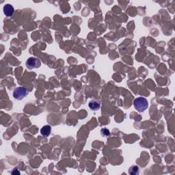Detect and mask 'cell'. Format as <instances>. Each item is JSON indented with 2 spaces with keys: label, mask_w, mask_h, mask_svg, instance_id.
<instances>
[{
  "label": "cell",
  "mask_w": 175,
  "mask_h": 175,
  "mask_svg": "<svg viewBox=\"0 0 175 175\" xmlns=\"http://www.w3.org/2000/svg\"><path fill=\"white\" fill-rule=\"evenodd\" d=\"M28 94V92L25 88L18 87L13 91V97L17 100H22Z\"/></svg>",
  "instance_id": "2"
},
{
  "label": "cell",
  "mask_w": 175,
  "mask_h": 175,
  "mask_svg": "<svg viewBox=\"0 0 175 175\" xmlns=\"http://www.w3.org/2000/svg\"><path fill=\"white\" fill-rule=\"evenodd\" d=\"M88 105H89V107H90V108L93 111H97L98 109H99L101 106L99 102L95 100L90 101L88 103Z\"/></svg>",
  "instance_id": "6"
},
{
  "label": "cell",
  "mask_w": 175,
  "mask_h": 175,
  "mask_svg": "<svg viewBox=\"0 0 175 175\" xmlns=\"http://www.w3.org/2000/svg\"><path fill=\"white\" fill-rule=\"evenodd\" d=\"M129 173L130 174H139L140 173V170H139V167L137 166H131L129 170Z\"/></svg>",
  "instance_id": "7"
},
{
  "label": "cell",
  "mask_w": 175,
  "mask_h": 175,
  "mask_svg": "<svg viewBox=\"0 0 175 175\" xmlns=\"http://www.w3.org/2000/svg\"><path fill=\"white\" fill-rule=\"evenodd\" d=\"M25 65L28 69H34L39 68L41 65V62L40 60L36 57H31L27 60Z\"/></svg>",
  "instance_id": "3"
},
{
  "label": "cell",
  "mask_w": 175,
  "mask_h": 175,
  "mask_svg": "<svg viewBox=\"0 0 175 175\" xmlns=\"http://www.w3.org/2000/svg\"><path fill=\"white\" fill-rule=\"evenodd\" d=\"M51 133V127L49 125H45L41 129V134L42 136L48 137Z\"/></svg>",
  "instance_id": "5"
},
{
  "label": "cell",
  "mask_w": 175,
  "mask_h": 175,
  "mask_svg": "<svg viewBox=\"0 0 175 175\" xmlns=\"http://www.w3.org/2000/svg\"><path fill=\"white\" fill-rule=\"evenodd\" d=\"M3 10L4 15L6 16V17H10L13 15L14 12H15V9H14L13 6L11 4H6L4 6Z\"/></svg>",
  "instance_id": "4"
},
{
  "label": "cell",
  "mask_w": 175,
  "mask_h": 175,
  "mask_svg": "<svg viewBox=\"0 0 175 175\" xmlns=\"http://www.w3.org/2000/svg\"><path fill=\"white\" fill-rule=\"evenodd\" d=\"M101 131V134L104 136H109V135H110V133H109V130L107 128L102 129Z\"/></svg>",
  "instance_id": "8"
},
{
  "label": "cell",
  "mask_w": 175,
  "mask_h": 175,
  "mask_svg": "<svg viewBox=\"0 0 175 175\" xmlns=\"http://www.w3.org/2000/svg\"><path fill=\"white\" fill-rule=\"evenodd\" d=\"M134 107L139 112H144L148 107V102L144 97H138L134 101Z\"/></svg>",
  "instance_id": "1"
}]
</instances>
